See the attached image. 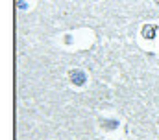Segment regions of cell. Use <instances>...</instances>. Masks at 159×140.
Here are the masks:
<instances>
[{
    "mask_svg": "<svg viewBox=\"0 0 159 140\" xmlns=\"http://www.w3.org/2000/svg\"><path fill=\"white\" fill-rule=\"evenodd\" d=\"M70 79H72L76 85H81V83L85 81V76H83V72H80V70H74V72L70 74Z\"/></svg>",
    "mask_w": 159,
    "mask_h": 140,
    "instance_id": "cell-1",
    "label": "cell"
},
{
    "mask_svg": "<svg viewBox=\"0 0 159 140\" xmlns=\"http://www.w3.org/2000/svg\"><path fill=\"white\" fill-rule=\"evenodd\" d=\"M143 35H144L146 39H152V37H154V28H152V26H146L144 32H143Z\"/></svg>",
    "mask_w": 159,
    "mask_h": 140,
    "instance_id": "cell-2",
    "label": "cell"
}]
</instances>
